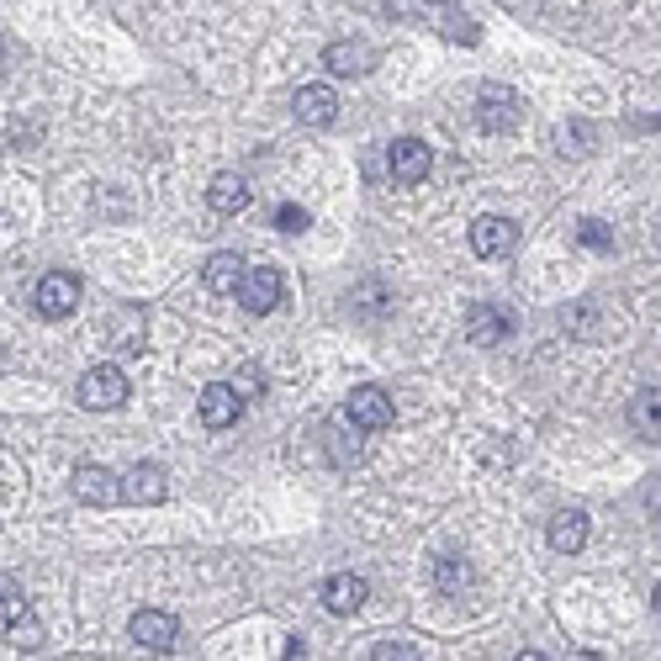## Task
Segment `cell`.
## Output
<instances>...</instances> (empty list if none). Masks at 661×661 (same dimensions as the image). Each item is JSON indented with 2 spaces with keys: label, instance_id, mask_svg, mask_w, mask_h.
Returning a JSON list of instances; mask_svg holds the SVG:
<instances>
[{
  "label": "cell",
  "instance_id": "obj_14",
  "mask_svg": "<svg viewBox=\"0 0 661 661\" xmlns=\"http://www.w3.org/2000/svg\"><path fill=\"white\" fill-rule=\"evenodd\" d=\"M339 117V95L329 86H301L297 91V122L301 127H333Z\"/></svg>",
  "mask_w": 661,
  "mask_h": 661
},
{
  "label": "cell",
  "instance_id": "obj_26",
  "mask_svg": "<svg viewBox=\"0 0 661 661\" xmlns=\"http://www.w3.org/2000/svg\"><path fill=\"white\" fill-rule=\"evenodd\" d=\"M561 138H571V153H588V149H593V144H588V138H593V127H571V133H561Z\"/></svg>",
  "mask_w": 661,
  "mask_h": 661
},
{
  "label": "cell",
  "instance_id": "obj_6",
  "mask_svg": "<svg viewBox=\"0 0 661 661\" xmlns=\"http://www.w3.org/2000/svg\"><path fill=\"white\" fill-rule=\"evenodd\" d=\"M387 170L397 185H419L429 170H434V149L423 144V138H397L387 153Z\"/></svg>",
  "mask_w": 661,
  "mask_h": 661
},
{
  "label": "cell",
  "instance_id": "obj_23",
  "mask_svg": "<svg viewBox=\"0 0 661 661\" xmlns=\"http://www.w3.org/2000/svg\"><path fill=\"white\" fill-rule=\"evenodd\" d=\"M307 223H312V217H307V212H301L297 202H286V207L275 212V228H281V233H301Z\"/></svg>",
  "mask_w": 661,
  "mask_h": 661
},
{
  "label": "cell",
  "instance_id": "obj_3",
  "mask_svg": "<svg viewBox=\"0 0 661 661\" xmlns=\"http://www.w3.org/2000/svg\"><path fill=\"white\" fill-rule=\"evenodd\" d=\"M391 419H397V408H391V397L381 387H355L350 391V402H344V423H355V429H365V434L391 429Z\"/></svg>",
  "mask_w": 661,
  "mask_h": 661
},
{
  "label": "cell",
  "instance_id": "obj_25",
  "mask_svg": "<svg viewBox=\"0 0 661 661\" xmlns=\"http://www.w3.org/2000/svg\"><path fill=\"white\" fill-rule=\"evenodd\" d=\"M577 239L588 243V249H608V228H603V223H582V228H577Z\"/></svg>",
  "mask_w": 661,
  "mask_h": 661
},
{
  "label": "cell",
  "instance_id": "obj_22",
  "mask_svg": "<svg viewBox=\"0 0 661 661\" xmlns=\"http://www.w3.org/2000/svg\"><path fill=\"white\" fill-rule=\"evenodd\" d=\"M329 451H333V460H339V466H355V460H361V445H350L339 423L329 429Z\"/></svg>",
  "mask_w": 661,
  "mask_h": 661
},
{
  "label": "cell",
  "instance_id": "obj_13",
  "mask_svg": "<svg viewBox=\"0 0 661 661\" xmlns=\"http://www.w3.org/2000/svg\"><path fill=\"white\" fill-rule=\"evenodd\" d=\"M365 599H371V588H365V577H355V571H339V577L323 582V608L339 614V619H344V614H355Z\"/></svg>",
  "mask_w": 661,
  "mask_h": 661
},
{
  "label": "cell",
  "instance_id": "obj_8",
  "mask_svg": "<svg viewBox=\"0 0 661 661\" xmlns=\"http://www.w3.org/2000/svg\"><path fill=\"white\" fill-rule=\"evenodd\" d=\"M0 640H16V646H37L43 630L32 619V603L22 593H0Z\"/></svg>",
  "mask_w": 661,
  "mask_h": 661
},
{
  "label": "cell",
  "instance_id": "obj_17",
  "mask_svg": "<svg viewBox=\"0 0 661 661\" xmlns=\"http://www.w3.org/2000/svg\"><path fill=\"white\" fill-rule=\"evenodd\" d=\"M207 207L223 212V217L243 212L249 207V181H243V175H217V181L207 185Z\"/></svg>",
  "mask_w": 661,
  "mask_h": 661
},
{
  "label": "cell",
  "instance_id": "obj_7",
  "mask_svg": "<svg viewBox=\"0 0 661 661\" xmlns=\"http://www.w3.org/2000/svg\"><path fill=\"white\" fill-rule=\"evenodd\" d=\"M233 292H239L243 312H260V318H265V312H275V301H281V275H275L271 265H260V271H249V265H243V275H239V286H233Z\"/></svg>",
  "mask_w": 661,
  "mask_h": 661
},
{
  "label": "cell",
  "instance_id": "obj_18",
  "mask_svg": "<svg viewBox=\"0 0 661 661\" xmlns=\"http://www.w3.org/2000/svg\"><path fill=\"white\" fill-rule=\"evenodd\" d=\"M323 64H329L333 75L355 80V75H371V48H365V43H329Z\"/></svg>",
  "mask_w": 661,
  "mask_h": 661
},
{
  "label": "cell",
  "instance_id": "obj_2",
  "mask_svg": "<svg viewBox=\"0 0 661 661\" xmlns=\"http://www.w3.org/2000/svg\"><path fill=\"white\" fill-rule=\"evenodd\" d=\"M127 635H133V646H144V651H153V657H164V651H175V640H181V619L164 614V608H138L133 625H127Z\"/></svg>",
  "mask_w": 661,
  "mask_h": 661
},
{
  "label": "cell",
  "instance_id": "obj_24",
  "mask_svg": "<svg viewBox=\"0 0 661 661\" xmlns=\"http://www.w3.org/2000/svg\"><path fill=\"white\" fill-rule=\"evenodd\" d=\"M371 657H376V661H391V657H419V646H408V640H381V646H371Z\"/></svg>",
  "mask_w": 661,
  "mask_h": 661
},
{
  "label": "cell",
  "instance_id": "obj_20",
  "mask_svg": "<svg viewBox=\"0 0 661 661\" xmlns=\"http://www.w3.org/2000/svg\"><path fill=\"white\" fill-rule=\"evenodd\" d=\"M434 588H440L445 599H466V593H471V567H466L460 556L440 561V567H434Z\"/></svg>",
  "mask_w": 661,
  "mask_h": 661
},
{
  "label": "cell",
  "instance_id": "obj_10",
  "mask_svg": "<svg viewBox=\"0 0 661 661\" xmlns=\"http://www.w3.org/2000/svg\"><path fill=\"white\" fill-rule=\"evenodd\" d=\"M243 413V397L239 387H228V381H212L207 391H202V423L207 429H233Z\"/></svg>",
  "mask_w": 661,
  "mask_h": 661
},
{
  "label": "cell",
  "instance_id": "obj_11",
  "mask_svg": "<svg viewBox=\"0 0 661 661\" xmlns=\"http://www.w3.org/2000/svg\"><path fill=\"white\" fill-rule=\"evenodd\" d=\"M513 243H518V228H513L509 217H477V223H471V249H477L481 260L509 254Z\"/></svg>",
  "mask_w": 661,
  "mask_h": 661
},
{
  "label": "cell",
  "instance_id": "obj_15",
  "mask_svg": "<svg viewBox=\"0 0 661 661\" xmlns=\"http://www.w3.org/2000/svg\"><path fill=\"white\" fill-rule=\"evenodd\" d=\"M509 312H503V307H477V312H471V318H466V339H471V344H481V350H492V344H503V339H509Z\"/></svg>",
  "mask_w": 661,
  "mask_h": 661
},
{
  "label": "cell",
  "instance_id": "obj_21",
  "mask_svg": "<svg viewBox=\"0 0 661 661\" xmlns=\"http://www.w3.org/2000/svg\"><path fill=\"white\" fill-rule=\"evenodd\" d=\"M630 419L640 434H651L657 440V387H646V391H635V402H630Z\"/></svg>",
  "mask_w": 661,
  "mask_h": 661
},
{
  "label": "cell",
  "instance_id": "obj_19",
  "mask_svg": "<svg viewBox=\"0 0 661 661\" xmlns=\"http://www.w3.org/2000/svg\"><path fill=\"white\" fill-rule=\"evenodd\" d=\"M239 275H243L239 254H212L207 271H202V281H207V292H217V297H223V292H233V286H239Z\"/></svg>",
  "mask_w": 661,
  "mask_h": 661
},
{
  "label": "cell",
  "instance_id": "obj_12",
  "mask_svg": "<svg viewBox=\"0 0 661 661\" xmlns=\"http://www.w3.org/2000/svg\"><path fill=\"white\" fill-rule=\"evenodd\" d=\"M122 498H133V503L153 509V503H164V498H170V477H164L153 460H138V466L127 471V487H122Z\"/></svg>",
  "mask_w": 661,
  "mask_h": 661
},
{
  "label": "cell",
  "instance_id": "obj_16",
  "mask_svg": "<svg viewBox=\"0 0 661 661\" xmlns=\"http://www.w3.org/2000/svg\"><path fill=\"white\" fill-rule=\"evenodd\" d=\"M550 545L561 550V556H577L582 545H588V513L582 509H561L550 518Z\"/></svg>",
  "mask_w": 661,
  "mask_h": 661
},
{
  "label": "cell",
  "instance_id": "obj_5",
  "mask_svg": "<svg viewBox=\"0 0 661 661\" xmlns=\"http://www.w3.org/2000/svg\"><path fill=\"white\" fill-rule=\"evenodd\" d=\"M80 307V275H69V271H48L43 281H37V312L43 318H69Z\"/></svg>",
  "mask_w": 661,
  "mask_h": 661
},
{
  "label": "cell",
  "instance_id": "obj_4",
  "mask_svg": "<svg viewBox=\"0 0 661 661\" xmlns=\"http://www.w3.org/2000/svg\"><path fill=\"white\" fill-rule=\"evenodd\" d=\"M518 117H524V106H518V95L509 86H481V101H477L481 133H513Z\"/></svg>",
  "mask_w": 661,
  "mask_h": 661
},
{
  "label": "cell",
  "instance_id": "obj_9",
  "mask_svg": "<svg viewBox=\"0 0 661 661\" xmlns=\"http://www.w3.org/2000/svg\"><path fill=\"white\" fill-rule=\"evenodd\" d=\"M69 487H75V498H80L86 509H112V503L122 498V481L112 477L106 466H80Z\"/></svg>",
  "mask_w": 661,
  "mask_h": 661
},
{
  "label": "cell",
  "instance_id": "obj_1",
  "mask_svg": "<svg viewBox=\"0 0 661 661\" xmlns=\"http://www.w3.org/2000/svg\"><path fill=\"white\" fill-rule=\"evenodd\" d=\"M122 402H127V376H122L117 365H91V371L80 376V408L112 413Z\"/></svg>",
  "mask_w": 661,
  "mask_h": 661
}]
</instances>
